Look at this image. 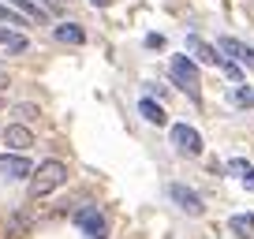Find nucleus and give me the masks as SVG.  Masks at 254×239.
Wrapping results in <instances>:
<instances>
[{
	"label": "nucleus",
	"mask_w": 254,
	"mask_h": 239,
	"mask_svg": "<svg viewBox=\"0 0 254 239\" xmlns=\"http://www.w3.org/2000/svg\"><path fill=\"white\" fill-rule=\"evenodd\" d=\"M64 183H67V165L49 157L41 165H34V172H30V198H45V194L60 191Z\"/></svg>",
	"instance_id": "nucleus-1"
},
{
	"label": "nucleus",
	"mask_w": 254,
	"mask_h": 239,
	"mask_svg": "<svg viewBox=\"0 0 254 239\" xmlns=\"http://www.w3.org/2000/svg\"><path fill=\"white\" fill-rule=\"evenodd\" d=\"M168 71H172V82L190 97V101H198V64H194L190 56L176 53V56H172V64H168Z\"/></svg>",
	"instance_id": "nucleus-2"
},
{
	"label": "nucleus",
	"mask_w": 254,
	"mask_h": 239,
	"mask_svg": "<svg viewBox=\"0 0 254 239\" xmlns=\"http://www.w3.org/2000/svg\"><path fill=\"white\" fill-rule=\"evenodd\" d=\"M71 224L82 232L86 239H109V221H105V213L97 206H79L71 213Z\"/></svg>",
	"instance_id": "nucleus-3"
},
{
	"label": "nucleus",
	"mask_w": 254,
	"mask_h": 239,
	"mask_svg": "<svg viewBox=\"0 0 254 239\" xmlns=\"http://www.w3.org/2000/svg\"><path fill=\"white\" fill-rule=\"evenodd\" d=\"M168 142H172L180 153H187V157H202V150H206L202 135L190 127V123H172V127H168Z\"/></svg>",
	"instance_id": "nucleus-4"
},
{
	"label": "nucleus",
	"mask_w": 254,
	"mask_h": 239,
	"mask_svg": "<svg viewBox=\"0 0 254 239\" xmlns=\"http://www.w3.org/2000/svg\"><path fill=\"white\" fill-rule=\"evenodd\" d=\"M0 172L8 176V179H30V172H34V161L26 157V150L0 153Z\"/></svg>",
	"instance_id": "nucleus-5"
},
{
	"label": "nucleus",
	"mask_w": 254,
	"mask_h": 239,
	"mask_svg": "<svg viewBox=\"0 0 254 239\" xmlns=\"http://www.w3.org/2000/svg\"><path fill=\"white\" fill-rule=\"evenodd\" d=\"M168 198H172L183 213H190V217H202V209H206V206H202V198H198V191L187 187V183H168Z\"/></svg>",
	"instance_id": "nucleus-6"
},
{
	"label": "nucleus",
	"mask_w": 254,
	"mask_h": 239,
	"mask_svg": "<svg viewBox=\"0 0 254 239\" xmlns=\"http://www.w3.org/2000/svg\"><path fill=\"white\" fill-rule=\"evenodd\" d=\"M217 49L221 53H228L236 64H243V67H254V49L247 45V41H239V38H232V34H224L221 41H217Z\"/></svg>",
	"instance_id": "nucleus-7"
},
{
	"label": "nucleus",
	"mask_w": 254,
	"mask_h": 239,
	"mask_svg": "<svg viewBox=\"0 0 254 239\" xmlns=\"http://www.w3.org/2000/svg\"><path fill=\"white\" fill-rule=\"evenodd\" d=\"M187 49L190 53H194V60H198V64H209V67H221V49L217 45H209V41H202L198 34H187Z\"/></svg>",
	"instance_id": "nucleus-8"
},
{
	"label": "nucleus",
	"mask_w": 254,
	"mask_h": 239,
	"mask_svg": "<svg viewBox=\"0 0 254 239\" xmlns=\"http://www.w3.org/2000/svg\"><path fill=\"white\" fill-rule=\"evenodd\" d=\"M0 142L8 146V150H30L34 146V131L26 123H8V127L0 131Z\"/></svg>",
	"instance_id": "nucleus-9"
},
{
	"label": "nucleus",
	"mask_w": 254,
	"mask_h": 239,
	"mask_svg": "<svg viewBox=\"0 0 254 239\" xmlns=\"http://www.w3.org/2000/svg\"><path fill=\"white\" fill-rule=\"evenodd\" d=\"M138 112H142V120H146V123H153V127H165V123H168L165 109H161V101H157L153 94L138 97Z\"/></svg>",
	"instance_id": "nucleus-10"
},
{
	"label": "nucleus",
	"mask_w": 254,
	"mask_h": 239,
	"mask_svg": "<svg viewBox=\"0 0 254 239\" xmlns=\"http://www.w3.org/2000/svg\"><path fill=\"white\" fill-rule=\"evenodd\" d=\"M0 45L8 49L11 56L30 53V38H26V34H19V30H11V26H0Z\"/></svg>",
	"instance_id": "nucleus-11"
},
{
	"label": "nucleus",
	"mask_w": 254,
	"mask_h": 239,
	"mask_svg": "<svg viewBox=\"0 0 254 239\" xmlns=\"http://www.w3.org/2000/svg\"><path fill=\"white\" fill-rule=\"evenodd\" d=\"M53 38L60 41V45H82V41H86V30H82L79 23H60L53 30Z\"/></svg>",
	"instance_id": "nucleus-12"
},
{
	"label": "nucleus",
	"mask_w": 254,
	"mask_h": 239,
	"mask_svg": "<svg viewBox=\"0 0 254 239\" xmlns=\"http://www.w3.org/2000/svg\"><path fill=\"white\" fill-rule=\"evenodd\" d=\"M228 228L236 232L239 239H254V213H232L228 217Z\"/></svg>",
	"instance_id": "nucleus-13"
},
{
	"label": "nucleus",
	"mask_w": 254,
	"mask_h": 239,
	"mask_svg": "<svg viewBox=\"0 0 254 239\" xmlns=\"http://www.w3.org/2000/svg\"><path fill=\"white\" fill-rule=\"evenodd\" d=\"M11 8H19L26 19H34V23H45V19H49V11L41 8L38 0H11Z\"/></svg>",
	"instance_id": "nucleus-14"
},
{
	"label": "nucleus",
	"mask_w": 254,
	"mask_h": 239,
	"mask_svg": "<svg viewBox=\"0 0 254 239\" xmlns=\"http://www.w3.org/2000/svg\"><path fill=\"white\" fill-rule=\"evenodd\" d=\"M232 105H236V109H251V105H254V90L236 86V90H232Z\"/></svg>",
	"instance_id": "nucleus-15"
},
{
	"label": "nucleus",
	"mask_w": 254,
	"mask_h": 239,
	"mask_svg": "<svg viewBox=\"0 0 254 239\" xmlns=\"http://www.w3.org/2000/svg\"><path fill=\"white\" fill-rule=\"evenodd\" d=\"M0 23H8V26H23V11L19 8H8V4H0Z\"/></svg>",
	"instance_id": "nucleus-16"
},
{
	"label": "nucleus",
	"mask_w": 254,
	"mask_h": 239,
	"mask_svg": "<svg viewBox=\"0 0 254 239\" xmlns=\"http://www.w3.org/2000/svg\"><path fill=\"white\" fill-rule=\"evenodd\" d=\"M221 71L228 75L232 82H243V64H236V60H221Z\"/></svg>",
	"instance_id": "nucleus-17"
},
{
	"label": "nucleus",
	"mask_w": 254,
	"mask_h": 239,
	"mask_svg": "<svg viewBox=\"0 0 254 239\" xmlns=\"http://www.w3.org/2000/svg\"><path fill=\"white\" fill-rule=\"evenodd\" d=\"M228 172L243 176V172H247V161H243V157H232V161H228Z\"/></svg>",
	"instance_id": "nucleus-18"
},
{
	"label": "nucleus",
	"mask_w": 254,
	"mask_h": 239,
	"mask_svg": "<svg viewBox=\"0 0 254 239\" xmlns=\"http://www.w3.org/2000/svg\"><path fill=\"white\" fill-rule=\"evenodd\" d=\"M239 179H243V187H247V191H254V165H247V172L239 176Z\"/></svg>",
	"instance_id": "nucleus-19"
},
{
	"label": "nucleus",
	"mask_w": 254,
	"mask_h": 239,
	"mask_svg": "<svg viewBox=\"0 0 254 239\" xmlns=\"http://www.w3.org/2000/svg\"><path fill=\"white\" fill-rule=\"evenodd\" d=\"M146 45L150 49H165V38H161V34H146Z\"/></svg>",
	"instance_id": "nucleus-20"
},
{
	"label": "nucleus",
	"mask_w": 254,
	"mask_h": 239,
	"mask_svg": "<svg viewBox=\"0 0 254 239\" xmlns=\"http://www.w3.org/2000/svg\"><path fill=\"white\" fill-rule=\"evenodd\" d=\"M15 112H23V116L26 120H34V116H38V105H19V109Z\"/></svg>",
	"instance_id": "nucleus-21"
},
{
	"label": "nucleus",
	"mask_w": 254,
	"mask_h": 239,
	"mask_svg": "<svg viewBox=\"0 0 254 239\" xmlns=\"http://www.w3.org/2000/svg\"><path fill=\"white\" fill-rule=\"evenodd\" d=\"M90 4H94V8H109L112 0H90Z\"/></svg>",
	"instance_id": "nucleus-22"
}]
</instances>
